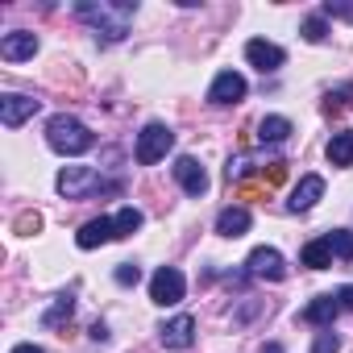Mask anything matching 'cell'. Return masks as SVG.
<instances>
[{
    "mask_svg": "<svg viewBox=\"0 0 353 353\" xmlns=\"http://www.w3.org/2000/svg\"><path fill=\"white\" fill-rule=\"evenodd\" d=\"M75 13L88 21V26H96V38H104V42H121L125 34H129V21H133V13H137V5H75Z\"/></svg>",
    "mask_w": 353,
    "mask_h": 353,
    "instance_id": "6da1fadb",
    "label": "cell"
},
{
    "mask_svg": "<svg viewBox=\"0 0 353 353\" xmlns=\"http://www.w3.org/2000/svg\"><path fill=\"white\" fill-rule=\"evenodd\" d=\"M46 141H50V150L75 158V154H88V150L96 145V133H92L83 121L59 112V117H50V125H46Z\"/></svg>",
    "mask_w": 353,
    "mask_h": 353,
    "instance_id": "7a4b0ae2",
    "label": "cell"
},
{
    "mask_svg": "<svg viewBox=\"0 0 353 353\" xmlns=\"http://www.w3.org/2000/svg\"><path fill=\"white\" fill-rule=\"evenodd\" d=\"M59 192H63L67 200H88V196H96V192H121V183H117V179H104V174L92 170V166H63Z\"/></svg>",
    "mask_w": 353,
    "mask_h": 353,
    "instance_id": "3957f363",
    "label": "cell"
},
{
    "mask_svg": "<svg viewBox=\"0 0 353 353\" xmlns=\"http://www.w3.org/2000/svg\"><path fill=\"white\" fill-rule=\"evenodd\" d=\"M183 291H188V279H183V270H174V266H162L150 279V299L158 307H174V303L183 299Z\"/></svg>",
    "mask_w": 353,
    "mask_h": 353,
    "instance_id": "277c9868",
    "label": "cell"
},
{
    "mask_svg": "<svg viewBox=\"0 0 353 353\" xmlns=\"http://www.w3.org/2000/svg\"><path fill=\"white\" fill-rule=\"evenodd\" d=\"M170 145H174V133H170L166 125H145V129L137 133V162H141V166H154V162L166 158Z\"/></svg>",
    "mask_w": 353,
    "mask_h": 353,
    "instance_id": "5b68a950",
    "label": "cell"
},
{
    "mask_svg": "<svg viewBox=\"0 0 353 353\" xmlns=\"http://www.w3.org/2000/svg\"><path fill=\"white\" fill-rule=\"evenodd\" d=\"M174 179H179V188H183L188 196H196V200L208 192V170H204L192 154H183L179 162H174Z\"/></svg>",
    "mask_w": 353,
    "mask_h": 353,
    "instance_id": "8992f818",
    "label": "cell"
},
{
    "mask_svg": "<svg viewBox=\"0 0 353 353\" xmlns=\"http://www.w3.org/2000/svg\"><path fill=\"white\" fill-rule=\"evenodd\" d=\"M250 274L279 283V279H287V262H283V254H279L274 245H258V250L250 254Z\"/></svg>",
    "mask_w": 353,
    "mask_h": 353,
    "instance_id": "52a82bcc",
    "label": "cell"
},
{
    "mask_svg": "<svg viewBox=\"0 0 353 353\" xmlns=\"http://www.w3.org/2000/svg\"><path fill=\"white\" fill-rule=\"evenodd\" d=\"M34 54H38V34H30V30H13L0 38V59L5 63H26Z\"/></svg>",
    "mask_w": 353,
    "mask_h": 353,
    "instance_id": "ba28073f",
    "label": "cell"
},
{
    "mask_svg": "<svg viewBox=\"0 0 353 353\" xmlns=\"http://www.w3.org/2000/svg\"><path fill=\"white\" fill-rule=\"evenodd\" d=\"M245 59L266 75V71H279L283 63H287V54H283V46H274V42H266V38H250L245 42Z\"/></svg>",
    "mask_w": 353,
    "mask_h": 353,
    "instance_id": "9c48e42d",
    "label": "cell"
},
{
    "mask_svg": "<svg viewBox=\"0 0 353 353\" xmlns=\"http://www.w3.org/2000/svg\"><path fill=\"white\" fill-rule=\"evenodd\" d=\"M38 108H42V100L9 92L5 100H0V121H5V129H17V125H21V121H30V117H34Z\"/></svg>",
    "mask_w": 353,
    "mask_h": 353,
    "instance_id": "30bf717a",
    "label": "cell"
},
{
    "mask_svg": "<svg viewBox=\"0 0 353 353\" xmlns=\"http://www.w3.org/2000/svg\"><path fill=\"white\" fill-rule=\"evenodd\" d=\"M158 341H162L166 349H188V345L196 341V320H192V316H174V320H166V324L158 328Z\"/></svg>",
    "mask_w": 353,
    "mask_h": 353,
    "instance_id": "8fae6325",
    "label": "cell"
},
{
    "mask_svg": "<svg viewBox=\"0 0 353 353\" xmlns=\"http://www.w3.org/2000/svg\"><path fill=\"white\" fill-rule=\"evenodd\" d=\"M245 96V79L237 71H221L208 88V104H237Z\"/></svg>",
    "mask_w": 353,
    "mask_h": 353,
    "instance_id": "7c38bea8",
    "label": "cell"
},
{
    "mask_svg": "<svg viewBox=\"0 0 353 353\" xmlns=\"http://www.w3.org/2000/svg\"><path fill=\"white\" fill-rule=\"evenodd\" d=\"M320 196H324V179H320V174H303L299 188H295L291 200H287V208H291V212H307Z\"/></svg>",
    "mask_w": 353,
    "mask_h": 353,
    "instance_id": "4fadbf2b",
    "label": "cell"
},
{
    "mask_svg": "<svg viewBox=\"0 0 353 353\" xmlns=\"http://www.w3.org/2000/svg\"><path fill=\"white\" fill-rule=\"evenodd\" d=\"M75 241H79V250H96V245H104V241H117V225H112L108 216L88 221V225L75 233Z\"/></svg>",
    "mask_w": 353,
    "mask_h": 353,
    "instance_id": "5bb4252c",
    "label": "cell"
},
{
    "mask_svg": "<svg viewBox=\"0 0 353 353\" xmlns=\"http://www.w3.org/2000/svg\"><path fill=\"white\" fill-rule=\"evenodd\" d=\"M336 312H341L336 295H320V299H312V303H307V307L299 312V320H303V324H320V328H332Z\"/></svg>",
    "mask_w": 353,
    "mask_h": 353,
    "instance_id": "9a60e30c",
    "label": "cell"
},
{
    "mask_svg": "<svg viewBox=\"0 0 353 353\" xmlns=\"http://www.w3.org/2000/svg\"><path fill=\"white\" fill-rule=\"evenodd\" d=\"M216 233L221 237H245L250 233V212L245 208H225L216 216Z\"/></svg>",
    "mask_w": 353,
    "mask_h": 353,
    "instance_id": "2e32d148",
    "label": "cell"
},
{
    "mask_svg": "<svg viewBox=\"0 0 353 353\" xmlns=\"http://www.w3.org/2000/svg\"><path fill=\"white\" fill-rule=\"evenodd\" d=\"M291 137V121L287 117H262L258 121V141L262 145H279V141H287Z\"/></svg>",
    "mask_w": 353,
    "mask_h": 353,
    "instance_id": "e0dca14e",
    "label": "cell"
},
{
    "mask_svg": "<svg viewBox=\"0 0 353 353\" xmlns=\"http://www.w3.org/2000/svg\"><path fill=\"white\" fill-rule=\"evenodd\" d=\"M299 262L307 266V270H324V266H332V250H328V241L320 237V241H307L303 250H299Z\"/></svg>",
    "mask_w": 353,
    "mask_h": 353,
    "instance_id": "ac0fdd59",
    "label": "cell"
},
{
    "mask_svg": "<svg viewBox=\"0 0 353 353\" xmlns=\"http://www.w3.org/2000/svg\"><path fill=\"white\" fill-rule=\"evenodd\" d=\"M328 162L332 166H353V133L345 129V133H332V141H328Z\"/></svg>",
    "mask_w": 353,
    "mask_h": 353,
    "instance_id": "d6986e66",
    "label": "cell"
},
{
    "mask_svg": "<svg viewBox=\"0 0 353 353\" xmlns=\"http://www.w3.org/2000/svg\"><path fill=\"white\" fill-rule=\"evenodd\" d=\"M324 241H328L332 258H345V262L353 258V233H349V229H332V233H328Z\"/></svg>",
    "mask_w": 353,
    "mask_h": 353,
    "instance_id": "ffe728a7",
    "label": "cell"
},
{
    "mask_svg": "<svg viewBox=\"0 0 353 353\" xmlns=\"http://www.w3.org/2000/svg\"><path fill=\"white\" fill-rule=\"evenodd\" d=\"M112 225H117V237H133V233L141 229V212H137V208H121V212L112 216Z\"/></svg>",
    "mask_w": 353,
    "mask_h": 353,
    "instance_id": "44dd1931",
    "label": "cell"
},
{
    "mask_svg": "<svg viewBox=\"0 0 353 353\" xmlns=\"http://www.w3.org/2000/svg\"><path fill=\"white\" fill-rule=\"evenodd\" d=\"M303 38H307V42H324V38H328L324 17H307V21H303Z\"/></svg>",
    "mask_w": 353,
    "mask_h": 353,
    "instance_id": "7402d4cb",
    "label": "cell"
},
{
    "mask_svg": "<svg viewBox=\"0 0 353 353\" xmlns=\"http://www.w3.org/2000/svg\"><path fill=\"white\" fill-rule=\"evenodd\" d=\"M336 349H341V341H336V332H332V328L316 332V345H312V353H336Z\"/></svg>",
    "mask_w": 353,
    "mask_h": 353,
    "instance_id": "603a6c76",
    "label": "cell"
},
{
    "mask_svg": "<svg viewBox=\"0 0 353 353\" xmlns=\"http://www.w3.org/2000/svg\"><path fill=\"white\" fill-rule=\"evenodd\" d=\"M283 179H287V162H270V166L262 170V183H266V188H279Z\"/></svg>",
    "mask_w": 353,
    "mask_h": 353,
    "instance_id": "cb8c5ba5",
    "label": "cell"
},
{
    "mask_svg": "<svg viewBox=\"0 0 353 353\" xmlns=\"http://www.w3.org/2000/svg\"><path fill=\"white\" fill-rule=\"evenodd\" d=\"M38 229H42V216H38V212H26V216H17V233H21V237H34Z\"/></svg>",
    "mask_w": 353,
    "mask_h": 353,
    "instance_id": "d4e9b609",
    "label": "cell"
},
{
    "mask_svg": "<svg viewBox=\"0 0 353 353\" xmlns=\"http://www.w3.org/2000/svg\"><path fill=\"white\" fill-rule=\"evenodd\" d=\"M137 279H141V270H137L133 262H121V266H117V283H121V287H133Z\"/></svg>",
    "mask_w": 353,
    "mask_h": 353,
    "instance_id": "484cf974",
    "label": "cell"
},
{
    "mask_svg": "<svg viewBox=\"0 0 353 353\" xmlns=\"http://www.w3.org/2000/svg\"><path fill=\"white\" fill-rule=\"evenodd\" d=\"M324 17H345V21H353V5H341V0H328V5H324Z\"/></svg>",
    "mask_w": 353,
    "mask_h": 353,
    "instance_id": "4316f807",
    "label": "cell"
},
{
    "mask_svg": "<svg viewBox=\"0 0 353 353\" xmlns=\"http://www.w3.org/2000/svg\"><path fill=\"white\" fill-rule=\"evenodd\" d=\"M63 316H67V320H71V299H59V303H54V312H46V324H50V328H54V324H59V320H63Z\"/></svg>",
    "mask_w": 353,
    "mask_h": 353,
    "instance_id": "83f0119b",
    "label": "cell"
},
{
    "mask_svg": "<svg viewBox=\"0 0 353 353\" xmlns=\"http://www.w3.org/2000/svg\"><path fill=\"white\" fill-rule=\"evenodd\" d=\"M336 303H341V307H353V283H349V287H341V291H336Z\"/></svg>",
    "mask_w": 353,
    "mask_h": 353,
    "instance_id": "f1b7e54d",
    "label": "cell"
},
{
    "mask_svg": "<svg viewBox=\"0 0 353 353\" xmlns=\"http://www.w3.org/2000/svg\"><path fill=\"white\" fill-rule=\"evenodd\" d=\"M13 353H42V349H38V345H34V341H30V345H17V349H13Z\"/></svg>",
    "mask_w": 353,
    "mask_h": 353,
    "instance_id": "f546056e",
    "label": "cell"
},
{
    "mask_svg": "<svg viewBox=\"0 0 353 353\" xmlns=\"http://www.w3.org/2000/svg\"><path fill=\"white\" fill-rule=\"evenodd\" d=\"M262 353H283V345H262Z\"/></svg>",
    "mask_w": 353,
    "mask_h": 353,
    "instance_id": "4dcf8cb0",
    "label": "cell"
}]
</instances>
